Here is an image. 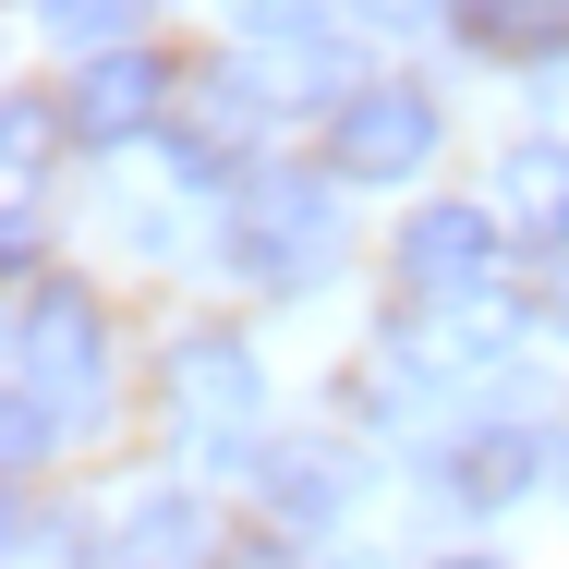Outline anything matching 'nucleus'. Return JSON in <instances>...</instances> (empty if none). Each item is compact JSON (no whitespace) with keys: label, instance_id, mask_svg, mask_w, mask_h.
I'll use <instances>...</instances> for the list:
<instances>
[{"label":"nucleus","instance_id":"8","mask_svg":"<svg viewBox=\"0 0 569 569\" xmlns=\"http://www.w3.org/2000/svg\"><path fill=\"white\" fill-rule=\"evenodd\" d=\"M497 242H509L497 207H412V219H400V279H412V291L485 279V267H497Z\"/></svg>","mask_w":569,"mask_h":569},{"label":"nucleus","instance_id":"11","mask_svg":"<svg viewBox=\"0 0 569 569\" xmlns=\"http://www.w3.org/2000/svg\"><path fill=\"white\" fill-rule=\"evenodd\" d=\"M497 219H509V242H533V254H569V146H558V133L509 146V170H497Z\"/></svg>","mask_w":569,"mask_h":569},{"label":"nucleus","instance_id":"5","mask_svg":"<svg viewBox=\"0 0 569 569\" xmlns=\"http://www.w3.org/2000/svg\"><path fill=\"white\" fill-rule=\"evenodd\" d=\"M437 158V98L425 86H351L328 110V170L340 182H412Z\"/></svg>","mask_w":569,"mask_h":569},{"label":"nucleus","instance_id":"7","mask_svg":"<svg viewBox=\"0 0 569 569\" xmlns=\"http://www.w3.org/2000/svg\"><path fill=\"white\" fill-rule=\"evenodd\" d=\"M158 110H170V61H158V49H133V37H110V49L73 73V98H61L73 146H133Z\"/></svg>","mask_w":569,"mask_h":569},{"label":"nucleus","instance_id":"9","mask_svg":"<svg viewBox=\"0 0 569 569\" xmlns=\"http://www.w3.org/2000/svg\"><path fill=\"white\" fill-rule=\"evenodd\" d=\"M98 558L110 569H207V509H194L182 485H133Z\"/></svg>","mask_w":569,"mask_h":569},{"label":"nucleus","instance_id":"2","mask_svg":"<svg viewBox=\"0 0 569 569\" xmlns=\"http://www.w3.org/2000/svg\"><path fill=\"white\" fill-rule=\"evenodd\" d=\"M230 267L254 291H316L340 267V170H254L230 207Z\"/></svg>","mask_w":569,"mask_h":569},{"label":"nucleus","instance_id":"12","mask_svg":"<svg viewBox=\"0 0 569 569\" xmlns=\"http://www.w3.org/2000/svg\"><path fill=\"white\" fill-rule=\"evenodd\" d=\"M460 49H497V61H546L569 49V0H449Z\"/></svg>","mask_w":569,"mask_h":569},{"label":"nucleus","instance_id":"14","mask_svg":"<svg viewBox=\"0 0 569 569\" xmlns=\"http://www.w3.org/2000/svg\"><path fill=\"white\" fill-rule=\"evenodd\" d=\"M363 24H449V0H351Z\"/></svg>","mask_w":569,"mask_h":569},{"label":"nucleus","instance_id":"13","mask_svg":"<svg viewBox=\"0 0 569 569\" xmlns=\"http://www.w3.org/2000/svg\"><path fill=\"white\" fill-rule=\"evenodd\" d=\"M37 24H49V37L110 49V37H133V24H146V0H37Z\"/></svg>","mask_w":569,"mask_h":569},{"label":"nucleus","instance_id":"17","mask_svg":"<svg viewBox=\"0 0 569 569\" xmlns=\"http://www.w3.org/2000/svg\"><path fill=\"white\" fill-rule=\"evenodd\" d=\"M437 569H497V558H437Z\"/></svg>","mask_w":569,"mask_h":569},{"label":"nucleus","instance_id":"1","mask_svg":"<svg viewBox=\"0 0 569 569\" xmlns=\"http://www.w3.org/2000/svg\"><path fill=\"white\" fill-rule=\"evenodd\" d=\"M110 412V328L73 279H24V316H12V472L86 437Z\"/></svg>","mask_w":569,"mask_h":569},{"label":"nucleus","instance_id":"3","mask_svg":"<svg viewBox=\"0 0 569 569\" xmlns=\"http://www.w3.org/2000/svg\"><path fill=\"white\" fill-rule=\"evenodd\" d=\"M158 376H170V425H182L207 460H242V449H254V412H267V363H254V340H230V328H182Z\"/></svg>","mask_w":569,"mask_h":569},{"label":"nucleus","instance_id":"16","mask_svg":"<svg viewBox=\"0 0 569 569\" xmlns=\"http://www.w3.org/2000/svg\"><path fill=\"white\" fill-rule=\"evenodd\" d=\"M230 569H291V558H267V546H254V558H230Z\"/></svg>","mask_w":569,"mask_h":569},{"label":"nucleus","instance_id":"6","mask_svg":"<svg viewBox=\"0 0 569 569\" xmlns=\"http://www.w3.org/2000/svg\"><path fill=\"white\" fill-rule=\"evenodd\" d=\"M351 497H363V460L340 437H279V449H254V509L279 521V533H340Z\"/></svg>","mask_w":569,"mask_h":569},{"label":"nucleus","instance_id":"4","mask_svg":"<svg viewBox=\"0 0 569 569\" xmlns=\"http://www.w3.org/2000/svg\"><path fill=\"white\" fill-rule=\"evenodd\" d=\"M509 340H521V303L497 279H449V291H425V303L388 316V363L400 376H485Z\"/></svg>","mask_w":569,"mask_h":569},{"label":"nucleus","instance_id":"10","mask_svg":"<svg viewBox=\"0 0 569 569\" xmlns=\"http://www.w3.org/2000/svg\"><path fill=\"white\" fill-rule=\"evenodd\" d=\"M437 472H449L460 509H509V497H533L546 437H533V425H472V437H449V449H437Z\"/></svg>","mask_w":569,"mask_h":569},{"label":"nucleus","instance_id":"15","mask_svg":"<svg viewBox=\"0 0 569 569\" xmlns=\"http://www.w3.org/2000/svg\"><path fill=\"white\" fill-rule=\"evenodd\" d=\"M546 328H569V267H558V279H546Z\"/></svg>","mask_w":569,"mask_h":569}]
</instances>
